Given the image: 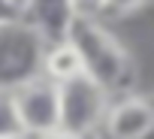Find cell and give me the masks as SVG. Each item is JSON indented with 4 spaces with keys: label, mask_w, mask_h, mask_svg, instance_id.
I'll return each instance as SVG.
<instances>
[{
    "label": "cell",
    "mask_w": 154,
    "mask_h": 139,
    "mask_svg": "<svg viewBox=\"0 0 154 139\" xmlns=\"http://www.w3.org/2000/svg\"><path fill=\"white\" fill-rule=\"evenodd\" d=\"M12 103L27 136H42L60 127V85L48 76H33L24 85L12 88Z\"/></svg>",
    "instance_id": "obj_4"
},
{
    "label": "cell",
    "mask_w": 154,
    "mask_h": 139,
    "mask_svg": "<svg viewBox=\"0 0 154 139\" xmlns=\"http://www.w3.org/2000/svg\"><path fill=\"white\" fill-rule=\"evenodd\" d=\"M24 18L51 45V42L66 39L69 24L75 18V6H72V0H30V9H27Z\"/></svg>",
    "instance_id": "obj_6"
},
{
    "label": "cell",
    "mask_w": 154,
    "mask_h": 139,
    "mask_svg": "<svg viewBox=\"0 0 154 139\" xmlns=\"http://www.w3.org/2000/svg\"><path fill=\"white\" fill-rule=\"evenodd\" d=\"M21 121L12 103V91H0V139H9V136H21Z\"/></svg>",
    "instance_id": "obj_8"
},
{
    "label": "cell",
    "mask_w": 154,
    "mask_h": 139,
    "mask_svg": "<svg viewBox=\"0 0 154 139\" xmlns=\"http://www.w3.org/2000/svg\"><path fill=\"white\" fill-rule=\"evenodd\" d=\"M109 106H112L109 91L91 76H79L60 85V127L63 130L91 136L94 130L103 127Z\"/></svg>",
    "instance_id": "obj_3"
},
{
    "label": "cell",
    "mask_w": 154,
    "mask_h": 139,
    "mask_svg": "<svg viewBox=\"0 0 154 139\" xmlns=\"http://www.w3.org/2000/svg\"><path fill=\"white\" fill-rule=\"evenodd\" d=\"M75 15H97L103 12V0H72Z\"/></svg>",
    "instance_id": "obj_10"
},
{
    "label": "cell",
    "mask_w": 154,
    "mask_h": 139,
    "mask_svg": "<svg viewBox=\"0 0 154 139\" xmlns=\"http://www.w3.org/2000/svg\"><path fill=\"white\" fill-rule=\"evenodd\" d=\"M9 139H30V136H27V133H21V136H9Z\"/></svg>",
    "instance_id": "obj_13"
},
{
    "label": "cell",
    "mask_w": 154,
    "mask_h": 139,
    "mask_svg": "<svg viewBox=\"0 0 154 139\" xmlns=\"http://www.w3.org/2000/svg\"><path fill=\"white\" fill-rule=\"evenodd\" d=\"M66 39L79 48L85 60V73L100 82L106 91L118 88L130 76V54L127 48L97 21V15H75Z\"/></svg>",
    "instance_id": "obj_1"
},
{
    "label": "cell",
    "mask_w": 154,
    "mask_h": 139,
    "mask_svg": "<svg viewBox=\"0 0 154 139\" xmlns=\"http://www.w3.org/2000/svg\"><path fill=\"white\" fill-rule=\"evenodd\" d=\"M30 139H88V136H82V133H72V130H63V127H57V130H48V133H42V136H30Z\"/></svg>",
    "instance_id": "obj_11"
},
{
    "label": "cell",
    "mask_w": 154,
    "mask_h": 139,
    "mask_svg": "<svg viewBox=\"0 0 154 139\" xmlns=\"http://www.w3.org/2000/svg\"><path fill=\"white\" fill-rule=\"evenodd\" d=\"M139 6H145V0H103V12H109L115 18H121L127 12H136Z\"/></svg>",
    "instance_id": "obj_9"
},
{
    "label": "cell",
    "mask_w": 154,
    "mask_h": 139,
    "mask_svg": "<svg viewBox=\"0 0 154 139\" xmlns=\"http://www.w3.org/2000/svg\"><path fill=\"white\" fill-rule=\"evenodd\" d=\"M42 76H48L51 82L57 85H66L79 76H88L85 73V60L79 54L69 39H60V42H51L45 48V57H42Z\"/></svg>",
    "instance_id": "obj_7"
},
{
    "label": "cell",
    "mask_w": 154,
    "mask_h": 139,
    "mask_svg": "<svg viewBox=\"0 0 154 139\" xmlns=\"http://www.w3.org/2000/svg\"><path fill=\"white\" fill-rule=\"evenodd\" d=\"M3 3L12 15H27V9H30V0H3Z\"/></svg>",
    "instance_id": "obj_12"
},
{
    "label": "cell",
    "mask_w": 154,
    "mask_h": 139,
    "mask_svg": "<svg viewBox=\"0 0 154 139\" xmlns=\"http://www.w3.org/2000/svg\"><path fill=\"white\" fill-rule=\"evenodd\" d=\"M106 139H151L154 136V106L145 94H127L115 100L103 121Z\"/></svg>",
    "instance_id": "obj_5"
},
{
    "label": "cell",
    "mask_w": 154,
    "mask_h": 139,
    "mask_svg": "<svg viewBox=\"0 0 154 139\" xmlns=\"http://www.w3.org/2000/svg\"><path fill=\"white\" fill-rule=\"evenodd\" d=\"M48 42L24 18H0V91H12L42 73V57Z\"/></svg>",
    "instance_id": "obj_2"
}]
</instances>
